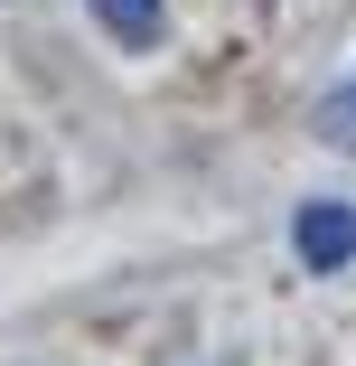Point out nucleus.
<instances>
[{"mask_svg": "<svg viewBox=\"0 0 356 366\" xmlns=\"http://www.w3.org/2000/svg\"><path fill=\"white\" fill-rule=\"evenodd\" d=\"M319 141H337V151H356V76L319 104Z\"/></svg>", "mask_w": 356, "mask_h": 366, "instance_id": "7ed1b4c3", "label": "nucleus"}, {"mask_svg": "<svg viewBox=\"0 0 356 366\" xmlns=\"http://www.w3.org/2000/svg\"><path fill=\"white\" fill-rule=\"evenodd\" d=\"M291 244H300V263H310V272H337V263H356V207H337V197H310V207L291 216Z\"/></svg>", "mask_w": 356, "mask_h": 366, "instance_id": "f257e3e1", "label": "nucleus"}, {"mask_svg": "<svg viewBox=\"0 0 356 366\" xmlns=\"http://www.w3.org/2000/svg\"><path fill=\"white\" fill-rule=\"evenodd\" d=\"M94 19H103L122 47H160V29H169V10H160V0H94Z\"/></svg>", "mask_w": 356, "mask_h": 366, "instance_id": "f03ea898", "label": "nucleus"}]
</instances>
